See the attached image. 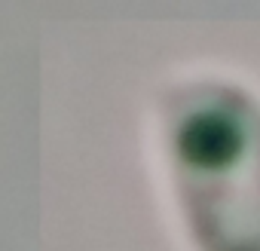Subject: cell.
<instances>
[{
	"instance_id": "6da1fadb",
	"label": "cell",
	"mask_w": 260,
	"mask_h": 251,
	"mask_svg": "<svg viewBox=\"0 0 260 251\" xmlns=\"http://www.w3.org/2000/svg\"><path fill=\"white\" fill-rule=\"evenodd\" d=\"M181 172L193 184H211L223 178V190L193 211L196 221L214 227L211 248L220 251H260V208L236 187L239 181L260 187V122L248 119L242 101H211L202 116H190L181 129Z\"/></svg>"
}]
</instances>
